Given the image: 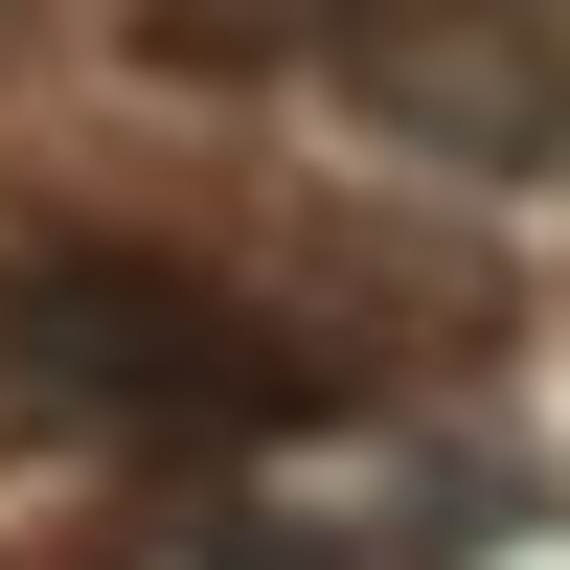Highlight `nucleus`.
<instances>
[{"label":"nucleus","mask_w":570,"mask_h":570,"mask_svg":"<svg viewBox=\"0 0 570 570\" xmlns=\"http://www.w3.org/2000/svg\"><path fill=\"white\" fill-rule=\"evenodd\" d=\"M0 389L115 456H228V434H297L320 365L252 297H206L183 252H0Z\"/></svg>","instance_id":"f257e3e1"}]
</instances>
